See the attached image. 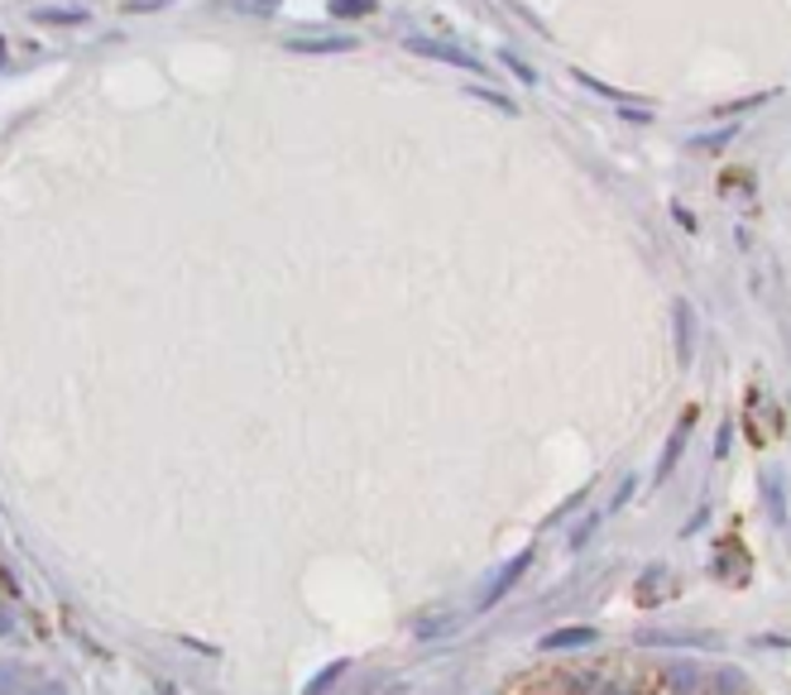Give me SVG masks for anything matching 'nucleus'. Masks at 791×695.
Here are the masks:
<instances>
[{"instance_id":"1","label":"nucleus","mask_w":791,"mask_h":695,"mask_svg":"<svg viewBox=\"0 0 791 695\" xmlns=\"http://www.w3.org/2000/svg\"><path fill=\"white\" fill-rule=\"evenodd\" d=\"M408 53H417V58H437V63L460 68V72H470V77H480V72H485V63H480V58H475L470 49H460V43H446V39L413 34V39H408Z\"/></svg>"},{"instance_id":"2","label":"nucleus","mask_w":791,"mask_h":695,"mask_svg":"<svg viewBox=\"0 0 791 695\" xmlns=\"http://www.w3.org/2000/svg\"><path fill=\"white\" fill-rule=\"evenodd\" d=\"M696 403H690V408L681 413V417H676V427H672V437H667V446H662V460H657V475H653V480L657 485H667L672 480V470L676 466H681V456H686V442H690V432H696Z\"/></svg>"},{"instance_id":"3","label":"nucleus","mask_w":791,"mask_h":695,"mask_svg":"<svg viewBox=\"0 0 791 695\" xmlns=\"http://www.w3.org/2000/svg\"><path fill=\"white\" fill-rule=\"evenodd\" d=\"M532 567V547H528V552H518L513 561H509V567H503L499 575H495V581H489V590H485V595H480V610H495V604L503 600V595H509V590L518 585V575H523Z\"/></svg>"},{"instance_id":"4","label":"nucleus","mask_w":791,"mask_h":695,"mask_svg":"<svg viewBox=\"0 0 791 695\" xmlns=\"http://www.w3.org/2000/svg\"><path fill=\"white\" fill-rule=\"evenodd\" d=\"M283 49L288 53H351L355 39L351 34H288Z\"/></svg>"},{"instance_id":"5","label":"nucleus","mask_w":791,"mask_h":695,"mask_svg":"<svg viewBox=\"0 0 791 695\" xmlns=\"http://www.w3.org/2000/svg\"><path fill=\"white\" fill-rule=\"evenodd\" d=\"M638 643L643 647H719L715 633H657V629H643Z\"/></svg>"},{"instance_id":"6","label":"nucleus","mask_w":791,"mask_h":695,"mask_svg":"<svg viewBox=\"0 0 791 695\" xmlns=\"http://www.w3.org/2000/svg\"><path fill=\"white\" fill-rule=\"evenodd\" d=\"M672 331H676V360H681V365H690V341H696V326H690V302L686 298H676L672 302Z\"/></svg>"},{"instance_id":"7","label":"nucleus","mask_w":791,"mask_h":695,"mask_svg":"<svg viewBox=\"0 0 791 695\" xmlns=\"http://www.w3.org/2000/svg\"><path fill=\"white\" fill-rule=\"evenodd\" d=\"M700 667L696 662H672V667H662V686H667L672 695H696L700 691Z\"/></svg>"},{"instance_id":"8","label":"nucleus","mask_w":791,"mask_h":695,"mask_svg":"<svg viewBox=\"0 0 791 695\" xmlns=\"http://www.w3.org/2000/svg\"><path fill=\"white\" fill-rule=\"evenodd\" d=\"M600 639V633L595 629H556V633H547V639H542V653H571V647H590V643H595Z\"/></svg>"},{"instance_id":"9","label":"nucleus","mask_w":791,"mask_h":695,"mask_svg":"<svg viewBox=\"0 0 791 695\" xmlns=\"http://www.w3.org/2000/svg\"><path fill=\"white\" fill-rule=\"evenodd\" d=\"M216 6H226L230 14H250V20H269L283 0H216Z\"/></svg>"},{"instance_id":"10","label":"nucleus","mask_w":791,"mask_h":695,"mask_svg":"<svg viewBox=\"0 0 791 695\" xmlns=\"http://www.w3.org/2000/svg\"><path fill=\"white\" fill-rule=\"evenodd\" d=\"M341 676H345V657H341V662H331V667H322V672H316L312 682L302 686V695H331V686H336Z\"/></svg>"},{"instance_id":"11","label":"nucleus","mask_w":791,"mask_h":695,"mask_svg":"<svg viewBox=\"0 0 791 695\" xmlns=\"http://www.w3.org/2000/svg\"><path fill=\"white\" fill-rule=\"evenodd\" d=\"M379 0H331V20H365Z\"/></svg>"},{"instance_id":"12","label":"nucleus","mask_w":791,"mask_h":695,"mask_svg":"<svg viewBox=\"0 0 791 695\" xmlns=\"http://www.w3.org/2000/svg\"><path fill=\"white\" fill-rule=\"evenodd\" d=\"M0 695H24V667L20 662H0Z\"/></svg>"},{"instance_id":"13","label":"nucleus","mask_w":791,"mask_h":695,"mask_svg":"<svg viewBox=\"0 0 791 695\" xmlns=\"http://www.w3.org/2000/svg\"><path fill=\"white\" fill-rule=\"evenodd\" d=\"M39 24H82L86 10H34Z\"/></svg>"},{"instance_id":"14","label":"nucleus","mask_w":791,"mask_h":695,"mask_svg":"<svg viewBox=\"0 0 791 695\" xmlns=\"http://www.w3.org/2000/svg\"><path fill=\"white\" fill-rule=\"evenodd\" d=\"M733 135H739V125H725V129H715V135H696V149H725Z\"/></svg>"},{"instance_id":"15","label":"nucleus","mask_w":791,"mask_h":695,"mask_svg":"<svg viewBox=\"0 0 791 695\" xmlns=\"http://www.w3.org/2000/svg\"><path fill=\"white\" fill-rule=\"evenodd\" d=\"M768 499H772V518H777V523H782V518H787V499H782V475H768Z\"/></svg>"},{"instance_id":"16","label":"nucleus","mask_w":791,"mask_h":695,"mask_svg":"<svg viewBox=\"0 0 791 695\" xmlns=\"http://www.w3.org/2000/svg\"><path fill=\"white\" fill-rule=\"evenodd\" d=\"M503 63H509V72H513V77L518 82H528V86H538L542 77H538V72H532L528 63H523V58H513V53H503Z\"/></svg>"},{"instance_id":"17","label":"nucleus","mask_w":791,"mask_h":695,"mask_svg":"<svg viewBox=\"0 0 791 695\" xmlns=\"http://www.w3.org/2000/svg\"><path fill=\"white\" fill-rule=\"evenodd\" d=\"M595 528H600V518H595V514H590V518H585V523H581V528H575V532H571V547H585V542H590V532H595Z\"/></svg>"},{"instance_id":"18","label":"nucleus","mask_w":791,"mask_h":695,"mask_svg":"<svg viewBox=\"0 0 791 695\" xmlns=\"http://www.w3.org/2000/svg\"><path fill=\"white\" fill-rule=\"evenodd\" d=\"M10 633H14V610L0 600V639H10Z\"/></svg>"},{"instance_id":"19","label":"nucleus","mask_w":791,"mask_h":695,"mask_svg":"<svg viewBox=\"0 0 791 695\" xmlns=\"http://www.w3.org/2000/svg\"><path fill=\"white\" fill-rule=\"evenodd\" d=\"M24 695H67V686L63 682H39L34 691H24Z\"/></svg>"},{"instance_id":"20","label":"nucleus","mask_w":791,"mask_h":695,"mask_svg":"<svg viewBox=\"0 0 791 695\" xmlns=\"http://www.w3.org/2000/svg\"><path fill=\"white\" fill-rule=\"evenodd\" d=\"M168 6V0H129V6L125 10H135V14H144V10H164Z\"/></svg>"},{"instance_id":"21","label":"nucleus","mask_w":791,"mask_h":695,"mask_svg":"<svg viewBox=\"0 0 791 695\" xmlns=\"http://www.w3.org/2000/svg\"><path fill=\"white\" fill-rule=\"evenodd\" d=\"M624 121H633V125H647V121H653V111H633V106H628V111H624Z\"/></svg>"},{"instance_id":"22","label":"nucleus","mask_w":791,"mask_h":695,"mask_svg":"<svg viewBox=\"0 0 791 695\" xmlns=\"http://www.w3.org/2000/svg\"><path fill=\"white\" fill-rule=\"evenodd\" d=\"M729 437H733V432H729V417H725V432H719V446H715V456H725V452H729Z\"/></svg>"},{"instance_id":"23","label":"nucleus","mask_w":791,"mask_h":695,"mask_svg":"<svg viewBox=\"0 0 791 695\" xmlns=\"http://www.w3.org/2000/svg\"><path fill=\"white\" fill-rule=\"evenodd\" d=\"M0 63H6V39H0Z\"/></svg>"}]
</instances>
